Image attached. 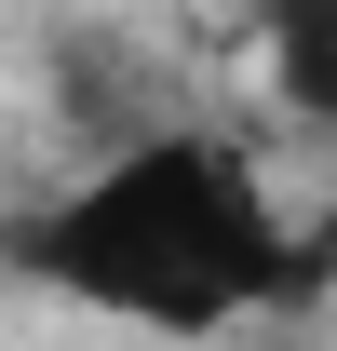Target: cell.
Listing matches in <instances>:
<instances>
[{
  "label": "cell",
  "instance_id": "1",
  "mask_svg": "<svg viewBox=\"0 0 337 351\" xmlns=\"http://www.w3.org/2000/svg\"><path fill=\"white\" fill-rule=\"evenodd\" d=\"M14 270L149 338H216V324L297 298V217L229 135L149 122L14 230Z\"/></svg>",
  "mask_w": 337,
  "mask_h": 351
},
{
  "label": "cell",
  "instance_id": "2",
  "mask_svg": "<svg viewBox=\"0 0 337 351\" xmlns=\"http://www.w3.org/2000/svg\"><path fill=\"white\" fill-rule=\"evenodd\" d=\"M256 68L310 135H337V0H256Z\"/></svg>",
  "mask_w": 337,
  "mask_h": 351
}]
</instances>
